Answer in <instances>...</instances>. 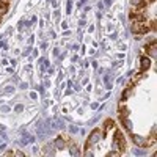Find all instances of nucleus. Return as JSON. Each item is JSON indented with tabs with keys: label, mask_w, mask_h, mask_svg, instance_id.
I'll list each match as a JSON object with an SVG mask.
<instances>
[{
	"label": "nucleus",
	"mask_w": 157,
	"mask_h": 157,
	"mask_svg": "<svg viewBox=\"0 0 157 157\" xmlns=\"http://www.w3.org/2000/svg\"><path fill=\"white\" fill-rule=\"evenodd\" d=\"M99 138H101V130H99V129H94L93 132L90 134L88 140H86V149H88L91 145H94V143H98V141H99Z\"/></svg>",
	"instance_id": "nucleus-3"
},
{
	"label": "nucleus",
	"mask_w": 157,
	"mask_h": 157,
	"mask_svg": "<svg viewBox=\"0 0 157 157\" xmlns=\"http://www.w3.org/2000/svg\"><path fill=\"white\" fill-rule=\"evenodd\" d=\"M132 140H134V143H137L140 148H145L146 146V141L143 140V138H140L138 135H132Z\"/></svg>",
	"instance_id": "nucleus-7"
},
{
	"label": "nucleus",
	"mask_w": 157,
	"mask_h": 157,
	"mask_svg": "<svg viewBox=\"0 0 157 157\" xmlns=\"http://www.w3.org/2000/svg\"><path fill=\"white\" fill-rule=\"evenodd\" d=\"M0 22H2V17H0Z\"/></svg>",
	"instance_id": "nucleus-15"
},
{
	"label": "nucleus",
	"mask_w": 157,
	"mask_h": 157,
	"mask_svg": "<svg viewBox=\"0 0 157 157\" xmlns=\"http://www.w3.org/2000/svg\"><path fill=\"white\" fill-rule=\"evenodd\" d=\"M130 93H132V88H127V90H124V93H123V101H126V99L130 96Z\"/></svg>",
	"instance_id": "nucleus-12"
},
{
	"label": "nucleus",
	"mask_w": 157,
	"mask_h": 157,
	"mask_svg": "<svg viewBox=\"0 0 157 157\" xmlns=\"http://www.w3.org/2000/svg\"><path fill=\"white\" fill-rule=\"evenodd\" d=\"M120 120H121V124L124 126V129L127 130V132H130V130H132V124H130L129 118L127 116H120Z\"/></svg>",
	"instance_id": "nucleus-5"
},
{
	"label": "nucleus",
	"mask_w": 157,
	"mask_h": 157,
	"mask_svg": "<svg viewBox=\"0 0 157 157\" xmlns=\"http://www.w3.org/2000/svg\"><path fill=\"white\" fill-rule=\"evenodd\" d=\"M146 2H155V0H146Z\"/></svg>",
	"instance_id": "nucleus-14"
},
{
	"label": "nucleus",
	"mask_w": 157,
	"mask_h": 157,
	"mask_svg": "<svg viewBox=\"0 0 157 157\" xmlns=\"http://www.w3.org/2000/svg\"><path fill=\"white\" fill-rule=\"evenodd\" d=\"M149 66H151V60H149V57H141V58H140V71H141V72H145V71L149 69Z\"/></svg>",
	"instance_id": "nucleus-4"
},
{
	"label": "nucleus",
	"mask_w": 157,
	"mask_h": 157,
	"mask_svg": "<svg viewBox=\"0 0 157 157\" xmlns=\"http://www.w3.org/2000/svg\"><path fill=\"white\" fill-rule=\"evenodd\" d=\"M113 148H116L120 152H124L126 148H127V145H126V138H124V135H123L121 130H116L115 135H113Z\"/></svg>",
	"instance_id": "nucleus-1"
},
{
	"label": "nucleus",
	"mask_w": 157,
	"mask_h": 157,
	"mask_svg": "<svg viewBox=\"0 0 157 157\" xmlns=\"http://www.w3.org/2000/svg\"><path fill=\"white\" fill-rule=\"evenodd\" d=\"M132 5L138 10H143L146 6V0H132Z\"/></svg>",
	"instance_id": "nucleus-8"
},
{
	"label": "nucleus",
	"mask_w": 157,
	"mask_h": 157,
	"mask_svg": "<svg viewBox=\"0 0 157 157\" xmlns=\"http://www.w3.org/2000/svg\"><path fill=\"white\" fill-rule=\"evenodd\" d=\"M145 49L148 52V57H155V43H154V39H152L151 44H146Z\"/></svg>",
	"instance_id": "nucleus-6"
},
{
	"label": "nucleus",
	"mask_w": 157,
	"mask_h": 157,
	"mask_svg": "<svg viewBox=\"0 0 157 157\" xmlns=\"http://www.w3.org/2000/svg\"><path fill=\"white\" fill-rule=\"evenodd\" d=\"M6 11H8V2L6 0H0V16L5 14Z\"/></svg>",
	"instance_id": "nucleus-9"
},
{
	"label": "nucleus",
	"mask_w": 157,
	"mask_h": 157,
	"mask_svg": "<svg viewBox=\"0 0 157 157\" xmlns=\"http://www.w3.org/2000/svg\"><path fill=\"white\" fill-rule=\"evenodd\" d=\"M113 127H115V123H113L112 120H107L105 124H104V132H107L109 129H113Z\"/></svg>",
	"instance_id": "nucleus-10"
},
{
	"label": "nucleus",
	"mask_w": 157,
	"mask_h": 157,
	"mask_svg": "<svg viewBox=\"0 0 157 157\" xmlns=\"http://www.w3.org/2000/svg\"><path fill=\"white\" fill-rule=\"evenodd\" d=\"M55 148L57 149H64V140L63 138H57L55 140Z\"/></svg>",
	"instance_id": "nucleus-11"
},
{
	"label": "nucleus",
	"mask_w": 157,
	"mask_h": 157,
	"mask_svg": "<svg viewBox=\"0 0 157 157\" xmlns=\"http://www.w3.org/2000/svg\"><path fill=\"white\" fill-rule=\"evenodd\" d=\"M149 29H151V25H149V22H148V21H143V22H134V24H132V32L137 35V38H140L141 35L148 33V32H149Z\"/></svg>",
	"instance_id": "nucleus-2"
},
{
	"label": "nucleus",
	"mask_w": 157,
	"mask_h": 157,
	"mask_svg": "<svg viewBox=\"0 0 157 157\" xmlns=\"http://www.w3.org/2000/svg\"><path fill=\"white\" fill-rule=\"evenodd\" d=\"M118 154H120V151H110L109 152V155H118Z\"/></svg>",
	"instance_id": "nucleus-13"
}]
</instances>
